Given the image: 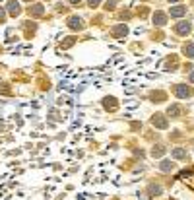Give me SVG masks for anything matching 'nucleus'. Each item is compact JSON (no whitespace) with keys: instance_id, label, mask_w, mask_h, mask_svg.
<instances>
[{"instance_id":"12","label":"nucleus","mask_w":194,"mask_h":200,"mask_svg":"<svg viewBox=\"0 0 194 200\" xmlns=\"http://www.w3.org/2000/svg\"><path fill=\"white\" fill-rule=\"evenodd\" d=\"M149 192H153L152 196H155V194H159V192H161V187H149Z\"/></svg>"},{"instance_id":"5","label":"nucleus","mask_w":194,"mask_h":200,"mask_svg":"<svg viewBox=\"0 0 194 200\" xmlns=\"http://www.w3.org/2000/svg\"><path fill=\"white\" fill-rule=\"evenodd\" d=\"M165 21H167V18H165V14H161V12H155V14H153V24H157V25H163Z\"/></svg>"},{"instance_id":"2","label":"nucleus","mask_w":194,"mask_h":200,"mask_svg":"<svg viewBox=\"0 0 194 200\" xmlns=\"http://www.w3.org/2000/svg\"><path fill=\"white\" fill-rule=\"evenodd\" d=\"M188 31H190V24L188 21H181V24L177 25V33L179 35H188Z\"/></svg>"},{"instance_id":"10","label":"nucleus","mask_w":194,"mask_h":200,"mask_svg":"<svg viewBox=\"0 0 194 200\" xmlns=\"http://www.w3.org/2000/svg\"><path fill=\"white\" fill-rule=\"evenodd\" d=\"M169 115H171V117H179V115H181V109H179L177 105L169 107Z\"/></svg>"},{"instance_id":"11","label":"nucleus","mask_w":194,"mask_h":200,"mask_svg":"<svg viewBox=\"0 0 194 200\" xmlns=\"http://www.w3.org/2000/svg\"><path fill=\"white\" fill-rule=\"evenodd\" d=\"M161 169L163 171H169V169H173V163L169 159H165V161H161Z\"/></svg>"},{"instance_id":"4","label":"nucleus","mask_w":194,"mask_h":200,"mask_svg":"<svg viewBox=\"0 0 194 200\" xmlns=\"http://www.w3.org/2000/svg\"><path fill=\"white\" fill-rule=\"evenodd\" d=\"M152 122L155 124V127H159V128H167V121L163 118V115H155L152 118Z\"/></svg>"},{"instance_id":"16","label":"nucleus","mask_w":194,"mask_h":200,"mask_svg":"<svg viewBox=\"0 0 194 200\" xmlns=\"http://www.w3.org/2000/svg\"><path fill=\"white\" fill-rule=\"evenodd\" d=\"M70 2H74V4H76V2H80V0H70Z\"/></svg>"},{"instance_id":"15","label":"nucleus","mask_w":194,"mask_h":200,"mask_svg":"<svg viewBox=\"0 0 194 200\" xmlns=\"http://www.w3.org/2000/svg\"><path fill=\"white\" fill-rule=\"evenodd\" d=\"M0 18H4V12L2 10H0Z\"/></svg>"},{"instance_id":"17","label":"nucleus","mask_w":194,"mask_h":200,"mask_svg":"<svg viewBox=\"0 0 194 200\" xmlns=\"http://www.w3.org/2000/svg\"><path fill=\"white\" fill-rule=\"evenodd\" d=\"M190 80H192V82H194V74H192V76H190Z\"/></svg>"},{"instance_id":"6","label":"nucleus","mask_w":194,"mask_h":200,"mask_svg":"<svg viewBox=\"0 0 194 200\" xmlns=\"http://www.w3.org/2000/svg\"><path fill=\"white\" fill-rule=\"evenodd\" d=\"M8 8H10V14H12V16H18V14H19V4L16 2V0H10Z\"/></svg>"},{"instance_id":"1","label":"nucleus","mask_w":194,"mask_h":200,"mask_svg":"<svg viewBox=\"0 0 194 200\" xmlns=\"http://www.w3.org/2000/svg\"><path fill=\"white\" fill-rule=\"evenodd\" d=\"M175 93L179 95V97H190L192 90H190V87H186V86H177L175 87Z\"/></svg>"},{"instance_id":"14","label":"nucleus","mask_w":194,"mask_h":200,"mask_svg":"<svg viewBox=\"0 0 194 200\" xmlns=\"http://www.w3.org/2000/svg\"><path fill=\"white\" fill-rule=\"evenodd\" d=\"M88 2H89V6H93V8H95V6L101 2V0H88Z\"/></svg>"},{"instance_id":"8","label":"nucleus","mask_w":194,"mask_h":200,"mask_svg":"<svg viewBox=\"0 0 194 200\" xmlns=\"http://www.w3.org/2000/svg\"><path fill=\"white\" fill-rule=\"evenodd\" d=\"M184 53H186V56L194 58V45H192V43H188V45H184Z\"/></svg>"},{"instance_id":"18","label":"nucleus","mask_w":194,"mask_h":200,"mask_svg":"<svg viewBox=\"0 0 194 200\" xmlns=\"http://www.w3.org/2000/svg\"><path fill=\"white\" fill-rule=\"evenodd\" d=\"M169 2H177V0H169Z\"/></svg>"},{"instance_id":"9","label":"nucleus","mask_w":194,"mask_h":200,"mask_svg":"<svg viewBox=\"0 0 194 200\" xmlns=\"http://www.w3.org/2000/svg\"><path fill=\"white\" fill-rule=\"evenodd\" d=\"M173 158L183 159V158H186V152H184V150H181V148H177V150H173Z\"/></svg>"},{"instance_id":"3","label":"nucleus","mask_w":194,"mask_h":200,"mask_svg":"<svg viewBox=\"0 0 194 200\" xmlns=\"http://www.w3.org/2000/svg\"><path fill=\"white\" fill-rule=\"evenodd\" d=\"M169 14L173 18H181V16H184V14H186V8H184V6H175V8L169 10Z\"/></svg>"},{"instance_id":"7","label":"nucleus","mask_w":194,"mask_h":200,"mask_svg":"<svg viewBox=\"0 0 194 200\" xmlns=\"http://www.w3.org/2000/svg\"><path fill=\"white\" fill-rule=\"evenodd\" d=\"M70 27H72V29L82 27V20H80V18H70Z\"/></svg>"},{"instance_id":"13","label":"nucleus","mask_w":194,"mask_h":200,"mask_svg":"<svg viewBox=\"0 0 194 200\" xmlns=\"http://www.w3.org/2000/svg\"><path fill=\"white\" fill-rule=\"evenodd\" d=\"M161 153H163V148L161 146H157V150L153 148V155H161Z\"/></svg>"}]
</instances>
